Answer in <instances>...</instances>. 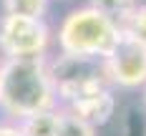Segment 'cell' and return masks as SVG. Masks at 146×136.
Instances as JSON below:
<instances>
[{
  "instance_id": "7",
  "label": "cell",
  "mask_w": 146,
  "mask_h": 136,
  "mask_svg": "<svg viewBox=\"0 0 146 136\" xmlns=\"http://www.w3.org/2000/svg\"><path fill=\"white\" fill-rule=\"evenodd\" d=\"M60 106L48 108V111H38L33 116H25L20 123L23 136H56L58 134V123H60Z\"/></svg>"
},
{
  "instance_id": "13",
  "label": "cell",
  "mask_w": 146,
  "mask_h": 136,
  "mask_svg": "<svg viewBox=\"0 0 146 136\" xmlns=\"http://www.w3.org/2000/svg\"><path fill=\"white\" fill-rule=\"evenodd\" d=\"M144 103H146V86H144Z\"/></svg>"
},
{
  "instance_id": "5",
  "label": "cell",
  "mask_w": 146,
  "mask_h": 136,
  "mask_svg": "<svg viewBox=\"0 0 146 136\" xmlns=\"http://www.w3.org/2000/svg\"><path fill=\"white\" fill-rule=\"evenodd\" d=\"M103 73L111 88L136 91L146 86V50L133 43H123L103 58Z\"/></svg>"
},
{
  "instance_id": "11",
  "label": "cell",
  "mask_w": 146,
  "mask_h": 136,
  "mask_svg": "<svg viewBox=\"0 0 146 136\" xmlns=\"http://www.w3.org/2000/svg\"><path fill=\"white\" fill-rule=\"evenodd\" d=\"M91 5L98 8L101 13H106V15H111V18H116V20H121L133 5H139V0H91Z\"/></svg>"
},
{
  "instance_id": "2",
  "label": "cell",
  "mask_w": 146,
  "mask_h": 136,
  "mask_svg": "<svg viewBox=\"0 0 146 136\" xmlns=\"http://www.w3.org/2000/svg\"><path fill=\"white\" fill-rule=\"evenodd\" d=\"M56 40L60 53L103 60L123 43V33L116 18L101 13L93 5H83L60 20Z\"/></svg>"
},
{
  "instance_id": "3",
  "label": "cell",
  "mask_w": 146,
  "mask_h": 136,
  "mask_svg": "<svg viewBox=\"0 0 146 136\" xmlns=\"http://www.w3.org/2000/svg\"><path fill=\"white\" fill-rule=\"evenodd\" d=\"M48 68L53 76V83H56L58 106L71 103L73 98H78L93 88L108 86L106 73H103V60H96V58L60 53L58 58L48 60Z\"/></svg>"
},
{
  "instance_id": "9",
  "label": "cell",
  "mask_w": 146,
  "mask_h": 136,
  "mask_svg": "<svg viewBox=\"0 0 146 136\" xmlns=\"http://www.w3.org/2000/svg\"><path fill=\"white\" fill-rule=\"evenodd\" d=\"M63 111V108H60ZM96 126H91L86 123L83 119H78V116H73L68 111H63L60 113V123H58V134L56 136H96Z\"/></svg>"
},
{
  "instance_id": "6",
  "label": "cell",
  "mask_w": 146,
  "mask_h": 136,
  "mask_svg": "<svg viewBox=\"0 0 146 136\" xmlns=\"http://www.w3.org/2000/svg\"><path fill=\"white\" fill-rule=\"evenodd\" d=\"M60 108L98 129V126H106L111 121L113 111H116V96H113L111 86H101V88H93L78 98H73L71 103L60 106Z\"/></svg>"
},
{
  "instance_id": "4",
  "label": "cell",
  "mask_w": 146,
  "mask_h": 136,
  "mask_svg": "<svg viewBox=\"0 0 146 136\" xmlns=\"http://www.w3.org/2000/svg\"><path fill=\"white\" fill-rule=\"evenodd\" d=\"M50 28L43 18L5 13L0 18V53L3 58H45Z\"/></svg>"
},
{
  "instance_id": "8",
  "label": "cell",
  "mask_w": 146,
  "mask_h": 136,
  "mask_svg": "<svg viewBox=\"0 0 146 136\" xmlns=\"http://www.w3.org/2000/svg\"><path fill=\"white\" fill-rule=\"evenodd\" d=\"M121 25V33H123V40L126 43H133L139 48L146 50V5H133L129 13L118 20Z\"/></svg>"
},
{
  "instance_id": "1",
  "label": "cell",
  "mask_w": 146,
  "mask_h": 136,
  "mask_svg": "<svg viewBox=\"0 0 146 136\" xmlns=\"http://www.w3.org/2000/svg\"><path fill=\"white\" fill-rule=\"evenodd\" d=\"M58 106L48 58L0 60V111L10 121H23L38 111Z\"/></svg>"
},
{
  "instance_id": "12",
  "label": "cell",
  "mask_w": 146,
  "mask_h": 136,
  "mask_svg": "<svg viewBox=\"0 0 146 136\" xmlns=\"http://www.w3.org/2000/svg\"><path fill=\"white\" fill-rule=\"evenodd\" d=\"M0 136H23L18 121H3L0 123Z\"/></svg>"
},
{
  "instance_id": "10",
  "label": "cell",
  "mask_w": 146,
  "mask_h": 136,
  "mask_svg": "<svg viewBox=\"0 0 146 136\" xmlns=\"http://www.w3.org/2000/svg\"><path fill=\"white\" fill-rule=\"evenodd\" d=\"M48 10V0H5V13L25 15V18H43Z\"/></svg>"
}]
</instances>
